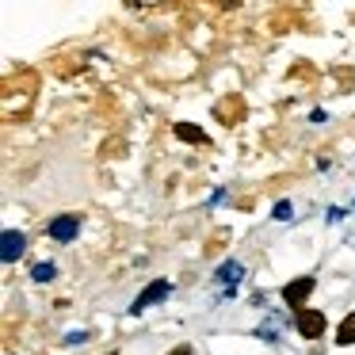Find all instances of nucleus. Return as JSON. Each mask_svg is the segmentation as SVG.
<instances>
[{"label": "nucleus", "mask_w": 355, "mask_h": 355, "mask_svg": "<svg viewBox=\"0 0 355 355\" xmlns=\"http://www.w3.org/2000/svg\"><path fill=\"white\" fill-rule=\"evenodd\" d=\"M172 134H176L180 141H187V146H210L207 130H199V126H191V123H176V126H172Z\"/></svg>", "instance_id": "obj_7"}, {"label": "nucleus", "mask_w": 355, "mask_h": 355, "mask_svg": "<svg viewBox=\"0 0 355 355\" xmlns=\"http://www.w3.org/2000/svg\"><path fill=\"white\" fill-rule=\"evenodd\" d=\"M275 218H279V222H283V218H291V202H275Z\"/></svg>", "instance_id": "obj_11"}, {"label": "nucleus", "mask_w": 355, "mask_h": 355, "mask_svg": "<svg viewBox=\"0 0 355 355\" xmlns=\"http://www.w3.org/2000/svg\"><path fill=\"white\" fill-rule=\"evenodd\" d=\"M336 344H340V347L355 344V313H347L344 321H340V329H336Z\"/></svg>", "instance_id": "obj_9"}, {"label": "nucleus", "mask_w": 355, "mask_h": 355, "mask_svg": "<svg viewBox=\"0 0 355 355\" xmlns=\"http://www.w3.org/2000/svg\"><path fill=\"white\" fill-rule=\"evenodd\" d=\"M46 233H50L54 241H62V245H69V241L80 233V214H62V218H54V222L46 225Z\"/></svg>", "instance_id": "obj_4"}, {"label": "nucleus", "mask_w": 355, "mask_h": 355, "mask_svg": "<svg viewBox=\"0 0 355 355\" xmlns=\"http://www.w3.org/2000/svg\"><path fill=\"white\" fill-rule=\"evenodd\" d=\"M172 294V283L168 279H157V283H149L146 291L134 298V306H130V313H141V309H149V306H157V302H164Z\"/></svg>", "instance_id": "obj_3"}, {"label": "nucleus", "mask_w": 355, "mask_h": 355, "mask_svg": "<svg viewBox=\"0 0 355 355\" xmlns=\"http://www.w3.org/2000/svg\"><path fill=\"white\" fill-rule=\"evenodd\" d=\"M214 115L222 119L225 126H237L241 119H245V103H241L237 96H230V100H222V103H218V107H214Z\"/></svg>", "instance_id": "obj_5"}, {"label": "nucleus", "mask_w": 355, "mask_h": 355, "mask_svg": "<svg viewBox=\"0 0 355 355\" xmlns=\"http://www.w3.org/2000/svg\"><path fill=\"white\" fill-rule=\"evenodd\" d=\"M31 275L39 279V283H50V279L58 275V268H54V263H35V271H31Z\"/></svg>", "instance_id": "obj_10"}, {"label": "nucleus", "mask_w": 355, "mask_h": 355, "mask_svg": "<svg viewBox=\"0 0 355 355\" xmlns=\"http://www.w3.org/2000/svg\"><path fill=\"white\" fill-rule=\"evenodd\" d=\"M107 355H115V352H107Z\"/></svg>", "instance_id": "obj_13"}, {"label": "nucleus", "mask_w": 355, "mask_h": 355, "mask_svg": "<svg viewBox=\"0 0 355 355\" xmlns=\"http://www.w3.org/2000/svg\"><path fill=\"white\" fill-rule=\"evenodd\" d=\"M24 248H27V237L19 230H8L4 233V248H0V256H4V263H16Z\"/></svg>", "instance_id": "obj_6"}, {"label": "nucleus", "mask_w": 355, "mask_h": 355, "mask_svg": "<svg viewBox=\"0 0 355 355\" xmlns=\"http://www.w3.org/2000/svg\"><path fill=\"white\" fill-rule=\"evenodd\" d=\"M294 324H298V332L306 340H321L324 336V329H329V321H324V313L321 309H294Z\"/></svg>", "instance_id": "obj_1"}, {"label": "nucleus", "mask_w": 355, "mask_h": 355, "mask_svg": "<svg viewBox=\"0 0 355 355\" xmlns=\"http://www.w3.org/2000/svg\"><path fill=\"white\" fill-rule=\"evenodd\" d=\"M168 355H191V347H187V344H180V347H172Z\"/></svg>", "instance_id": "obj_12"}, {"label": "nucleus", "mask_w": 355, "mask_h": 355, "mask_svg": "<svg viewBox=\"0 0 355 355\" xmlns=\"http://www.w3.org/2000/svg\"><path fill=\"white\" fill-rule=\"evenodd\" d=\"M313 286H317V279H313V275L294 279V283H286V286H283V302H286L291 309H306V298L313 294Z\"/></svg>", "instance_id": "obj_2"}, {"label": "nucleus", "mask_w": 355, "mask_h": 355, "mask_svg": "<svg viewBox=\"0 0 355 355\" xmlns=\"http://www.w3.org/2000/svg\"><path fill=\"white\" fill-rule=\"evenodd\" d=\"M241 275H245V268H241L237 260H230V263H222V268H218V283H222L225 291H230V286H237Z\"/></svg>", "instance_id": "obj_8"}]
</instances>
